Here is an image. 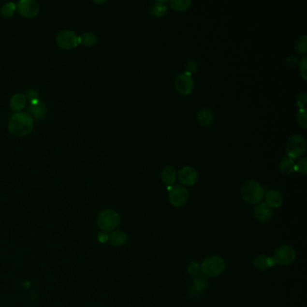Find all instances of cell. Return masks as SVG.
Segmentation results:
<instances>
[{
  "mask_svg": "<svg viewBox=\"0 0 307 307\" xmlns=\"http://www.w3.org/2000/svg\"><path fill=\"white\" fill-rule=\"evenodd\" d=\"M286 149L288 157L291 158L292 160L297 159L307 150V141L305 138L298 134L292 135L288 139Z\"/></svg>",
  "mask_w": 307,
  "mask_h": 307,
  "instance_id": "cell-5",
  "label": "cell"
},
{
  "mask_svg": "<svg viewBox=\"0 0 307 307\" xmlns=\"http://www.w3.org/2000/svg\"><path fill=\"white\" fill-rule=\"evenodd\" d=\"M127 241H128V236L121 230H115L109 235V242L113 246H116V247L124 246L126 244Z\"/></svg>",
  "mask_w": 307,
  "mask_h": 307,
  "instance_id": "cell-16",
  "label": "cell"
},
{
  "mask_svg": "<svg viewBox=\"0 0 307 307\" xmlns=\"http://www.w3.org/2000/svg\"><path fill=\"white\" fill-rule=\"evenodd\" d=\"M197 121L203 126H209L214 122V114L209 108H202L197 113Z\"/></svg>",
  "mask_w": 307,
  "mask_h": 307,
  "instance_id": "cell-17",
  "label": "cell"
},
{
  "mask_svg": "<svg viewBox=\"0 0 307 307\" xmlns=\"http://www.w3.org/2000/svg\"><path fill=\"white\" fill-rule=\"evenodd\" d=\"M169 200L175 207H181L189 200V190L182 185L170 187L169 190Z\"/></svg>",
  "mask_w": 307,
  "mask_h": 307,
  "instance_id": "cell-6",
  "label": "cell"
},
{
  "mask_svg": "<svg viewBox=\"0 0 307 307\" xmlns=\"http://www.w3.org/2000/svg\"><path fill=\"white\" fill-rule=\"evenodd\" d=\"M295 49L301 54H305L307 50V37L306 34L300 36L295 43Z\"/></svg>",
  "mask_w": 307,
  "mask_h": 307,
  "instance_id": "cell-25",
  "label": "cell"
},
{
  "mask_svg": "<svg viewBox=\"0 0 307 307\" xmlns=\"http://www.w3.org/2000/svg\"><path fill=\"white\" fill-rule=\"evenodd\" d=\"M16 7L19 13L26 17H33L39 12V4L34 0H20Z\"/></svg>",
  "mask_w": 307,
  "mask_h": 307,
  "instance_id": "cell-10",
  "label": "cell"
},
{
  "mask_svg": "<svg viewBox=\"0 0 307 307\" xmlns=\"http://www.w3.org/2000/svg\"><path fill=\"white\" fill-rule=\"evenodd\" d=\"M178 180L185 186H193L196 183L198 178V173L196 169L186 166L183 167L177 173Z\"/></svg>",
  "mask_w": 307,
  "mask_h": 307,
  "instance_id": "cell-11",
  "label": "cell"
},
{
  "mask_svg": "<svg viewBox=\"0 0 307 307\" xmlns=\"http://www.w3.org/2000/svg\"><path fill=\"white\" fill-rule=\"evenodd\" d=\"M27 103V98L23 94H15L10 99V107L14 111L22 110Z\"/></svg>",
  "mask_w": 307,
  "mask_h": 307,
  "instance_id": "cell-19",
  "label": "cell"
},
{
  "mask_svg": "<svg viewBox=\"0 0 307 307\" xmlns=\"http://www.w3.org/2000/svg\"><path fill=\"white\" fill-rule=\"evenodd\" d=\"M189 270H190V273H192V274H196V273H198V270H199L198 265L196 264V262H192V263L190 264V268H189Z\"/></svg>",
  "mask_w": 307,
  "mask_h": 307,
  "instance_id": "cell-33",
  "label": "cell"
},
{
  "mask_svg": "<svg viewBox=\"0 0 307 307\" xmlns=\"http://www.w3.org/2000/svg\"><path fill=\"white\" fill-rule=\"evenodd\" d=\"M166 3H167L166 0L153 2L150 8V13L155 16H162L167 12V9H168Z\"/></svg>",
  "mask_w": 307,
  "mask_h": 307,
  "instance_id": "cell-21",
  "label": "cell"
},
{
  "mask_svg": "<svg viewBox=\"0 0 307 307\" xmlns=\"http://www.w3.org/2000/svg\"><path fill=\"white\" fill-rule=\"evenodd\" d=\"M29 110L34 117L40 119V120L45 118L46 116H47V112H48L46 105L43 102H41L39 99L31 102L30 106H29Z\"/></svg>",
  "mask_w": 307,
  "mask_h": 307,
  "instance_id": "cell-14",
  "label": "cell"
},
{
  "mask_svg": "<svg viewBox=\"0 0 307 307\" xmlns=\"http://www.w3.org/2000/svg\"><path fill=\"white\" fill-rule=\"evenodd\" d=\"M33 128V117L24 112L14 114L8 122V130L15 136H26L32 132Z\"/></svg>",
  "mask_w": 307,
  "mask_h": 307,
  "instance_id": "cell-1",
  "label": "cell"
},
{
  "mask_svg": "<svg viewBox=\"0 0 307 307\" xmlns=\"http://www.w3.org/2000/svg\"><path fill=\"white\" fill-rule=\"evenodd\" d=\"M57 44L62 49L71 50L79 44L78 36L72 30H62L60 31L56 37Z\"/></svg>",
  "mask_w": 307,
  "mask_h": 307,
  "instance_id": "cell-9",
  "label": "cell"
},
{
  "mask_svg": "<svg viewBox=\"0 0 307 307\" xmlns=\"http://www.w3.org/2000/svg\"><path fill=\"white\" fill-rule=\"evenodd\" d=\"M16 8V5L14 2H8L3 5L0 8L1 15L4 17H10L13 15L14 12Z\"/></svg>",
  "mask_w": 307,
  "mask_h": 307,
  "instance_id": "cell-24",
  "label": "cell"
},
{
  "mask_svg": "<svg viewBox=\"0 0 307 307\" xmlns=\"http://www.w3.org/2000/svg\"><path fill=\"white\" fill-rule=\"evenodd\" d=\"M198 69V64L196 60H190L189 62H187V64L185 65V72L189 73L190 75L196 73V71Z\"/></svg>",
  "mask_w": 307,
  "mask_h": 307,
  "instance_id": "cell-28",
  "label": "cell"
},
{
  "mask_svg": "<svg viewBox=\"0 0 307 307\" xmlns=\"http://www.w3.org/2000/svg\"><path fill=\"white\" fill-rule=\"evenodd\" d=\"M288 60H289V61H290V60H292V62H290V63H289V65L294 66L296 64V62H297V60H298V59H297V57H296V56H294V55H291V56L288 58Z\"/></svg>",
  "mask_w": 307,
  "mask_h": 307,
  "instance_id": "cell-34",
  "label": "cell"
},
{
  "mask_svg": "<svg viewBox=\"0 0 307 307\" xmlns=\"http://www.w3.org/2000/svg\"><path fill=\"white\" fill-rule=\"evenodd\" d=\"M242 199L249 205H259L264 198V189L255 180H247L241 190Z\"/></svg>",
  "mask_w": 307,
  "mask_h": 307,
  "instance_id": "cell-2",
  "label": "cell"
},
{
  "mask_svg": "<svg viewBox=\"0 0 307 307\" xmlns=\"http://www.w3.org/2000/svg\"><path fill=\"white\" fill-rule=\"evenodd\" d=\"M97 35L93 33H83L81 36H78V42L85 46H92L97 43Z\"/></svg>",
  "mask_w": 307,
  "mask_h": 307,
  "instance_id": "cell-22",
  "label": "cell"
},
{
  "mask_svg": "<svg viewBox=\"0 0 307 307\" xmlns=\"http://www.w3.org/2000/svg\"><path fill=\"white\" fill-rule=\"evenodd\" d=\"M98 228L103 233H111L117 230L121 223V216L117 211L105 209L101 211L97 218Z\"/></svg>",
  "mask_w": 307,
  "mask_h": 307,
  "instance_id": "cell-3",
  "label": "cell"
},
{
  "mask_svg": "<svg viewBox=\"0 0 307 307\" xmlns=\"http://www.w3.org/2000/svg\"><path fill=\"white\" fill-rule=\"evenodd\" d=\"M283 203V196L278 190H268L265 194V204L270 208H278Z\"/></svg>",
  "mask_w": 307,
  "mask_h": 307,
  "instance_id": "cell-13",
  "label": "cell"
},
{
  "mask_svg": "<svg viewBox=\"0 0 307 307\" xmlns=\"http://www.w3.org/2000/svg\"><path fill=\"white\" fill-rule=\"evenodd\" d=\"M307 92H302L298 96H297V105L299 106V108H305V106L307 105Z\"/></svg>",
  "mask_w": 307,
  "mask_h": 307,
  "instance_id": "cell-30",
  "label": "cell"
},
{
  "mask_svg": "<svg viewBox=\"0 0 307 307\" xmlns=\"http://www.w3.org/2000/svg\"><path fill=\"white\" fill-rule=\"evenodd\" d=\"M307 158H302L297 163L294 164V170L297 172H300L304 175H307Z\"/></svg>",
  "mask_w": 307,
  "mask_h": 307,
  "instance_id": "cell-26",
  "label": "cell"
},
{
  "mask_svg": "<svg viewBox=\"0 0 307 307\" xmlns=\"http://www.w3.org/2000/svg\"><path fill=\"white\" fill-rule=\"evenodd\" d=\"M191 5L190 0H171L170 6L176 11H185Z\"/></svg>",
  "mask_w": 307,
  "mask_h": 307,
  "instance_id": "cell-23",
  "label": "cell"
},
{
  "mask_svg": "<svg viewBox=\"0 0 307 307\" xmlns=\"http://www.w3.org/2000/svg\"><path fill=\"white\" fill-rule=\"evenodd\" d=\"M279 171L285 176H289L294 171V161L291 158L285 157L282 159L279 164Z\"/></svg>",
  "mask_w": 307,
  "mask_h": 307,
  "instance_id": "cell-20",
  "label": "cell"
},
{
  "mask_svg": "<svg viewBox=\"0 0 307 307\" xmlns=\"http://www.w3.org/2000/svg\"><path fill=\"white\" fill-rule=\"evenodd\" d=\"M98 241L102 243H105V242H108L109 241V235L105 233H100L98 234Z\"/></svg>",
  "mask_w": 307,
  "mask_h": 307,
  "instance_id": "cell-32",
  "label": "cell"
},
{
  "mask_svg": "<svg viewBox=\"0 0 307 307\" xmlns=\"http://www.w3.org/2000/svg\"><path fill=\"white\" fill-rule=\"evenodd\" d=\"M26 94H27V97H26V98H28L31 102L34 101V100H38V99H39V94H38V92L36 91L35 89H33V88H28Z\"/></svg>",
  "mask_w": 307,
  "mask_h": 307,
  "instance_id": "cell-31",
  "label": "cell"
},
{
  "mask_svg": "<svg viewBox=\"0 0 307 307\" xmlns=\"http://www.w3.org/2000/svg\"><path fill=\"white\" fill-rule=\"evenodd\" d=\"M272 258L274 259L276 264L282 265V266H288L295 261L296 253H295V250L291 246L283 245L276 249L274 256Z\"/></svg>",
  "mask_w": 307,
  "mask_h": 307,
  "instance_id": "cell-7",
  "label": "cell"
},
{
  "mask_svg": "<svg viewBox=\"0 0 307 307\" xmlns=\"http://www.w3.org/2000/svg\"><path fill=\"white\" fill-rule=\"evenodd\" d=\"M194 80L192 75L187 72H183L177 75L175 79V87L176 91L182 96H188L194 90Z\"/></svg>",
  "mask_w": 307,
  "mask_h": 307,
  "instance_id": "cell-8",
  "label": "cell"
},
{
  "mask_svg": "<svg viewBox=\"0 0 307 307\" xmlns=\"http://www.w3.org/2000/svg\"><path fill=\"white\" fill-rule=\"evenodd\" d=\"M296 119H297L298 124H300L302 127L307 128V109L306 108L299 109V111L297 113V116H296Z\"/></svg>",
  "mask_w": 307,
  "mask_h": 307,
  "instance_id": "cell-27",
  "label": "cell"
},
{
  "mask_svg": "<svg viewBox=\"0 0 307 307\" xmlns=\"http://www.w3.org/2000/svg\"><path fill=\"white\" fill-rule=\"evenodd\" d=\"M273 216L272 208H270L265 203L259 204L254 209V217L257 221L262 223H267Z\"/></svg>",
  "mask_w": 307,
  "mask_h": 307,
  "instance_id": "cell-12",
  "label": "cell"
},
{
  "mask_svg": "<svg viewBox=\"0 0 307 307\" xmlns=\"http://www.w3.org/2000/svg\"><path fill=\"white\" fill-rule=\"evenodd\" d=\"M176 171L173 167L171 166H167L164 168L162 172H161V179L163 180L164 183L171 186L176 182Z\"/></svg>",
  "mask_w": 307,
  "mask_h": 307,
  "instance_id": "cell-18",
  "label": "cell"
},
{
  "mask_svg": "<svg viewBox=\"0 0 307 307\" xmlns=\"http://www.w3.org/2000/svg\"><path fill=\"white\" fill-rule=\"evenodd\" d=\"M307 56H304L303 59L300 60V63H299V65H300L301 76H302V78L305 79V80H307Z\"/></svg>",
  "mask_w": 307,
  "mask_h": 307,
  "instance_id": "cell-29",
  "label": "cell"
},
{
  "mask_svg": "<svg viewBox=\"0 0 307 307\" xmlns=\"http://www.w3.org/2000/svg\"><path fill=\"white\" fill-rule=\"evenodd\" d=\"M203 274L209 278H216L222 274L225 269V262L219 256H210L201 264Z\"/></svg>",
  "mask_w": 307,
  "mask_h": 307,
  "instance_id": "cell-4",
  "label": "cell"
},
{
  "mask_svg": "<svg viewBox=\"0 0 307 307\" xmlns=\"http://www.w3.org/2000/svg\"><path fill=\"white\" fill-rule=\"evenodd\" d=\"M253 264H254L255 268L257 269L264 271L268 268L274 267L276 265V262L272 257L270 258V257H267L266 255H260L255 259Z\"/></svg>",
  "mask_w": 307,
  "mask_h": 307,
  "instance_id": "cell-15",
  "label": "cell"
}]
</instances>
